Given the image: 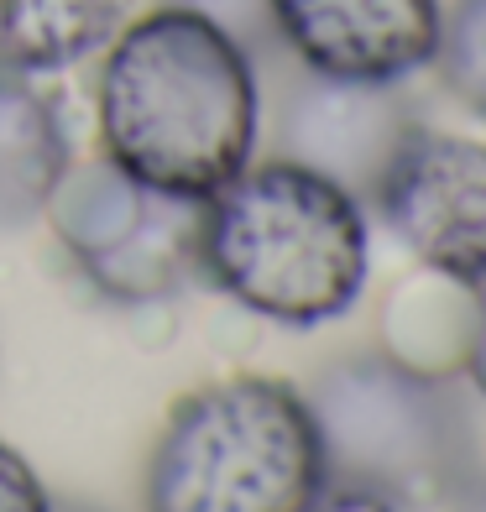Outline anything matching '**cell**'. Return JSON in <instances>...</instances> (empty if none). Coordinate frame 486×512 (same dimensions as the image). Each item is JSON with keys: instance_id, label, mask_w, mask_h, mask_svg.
Wrapping results in <instances>:
<instances>
[{"instance_id": "e0dca14e", "label": "cell", "mask_w": 486, "mask_h": 512, "mask_svg": "<svg viewBox=\"0 0 486 512\" xmlns=\"http://www.w3.org/2000/svg\"><path fill=\"white\" fill-rule=\"evenodd\" d=\"M439 507L445 512H486V471H471Z\"/></svg>"}, {"instance_id": "52a82bcc", "label": "cell", "mask_w": 486, "mask_h": 512, "mask_svg": "<svg viewBox=\"0 0 486 512\" xmlns=\"http://www.w3.org/2000/svg\"><path fill=\"white\" fill-rule=\"evenodd\" d=\"M419 126L424 121L403 95V84L324 79L304 68L277 110V147H283L277 157L304 162L361 204H372L382 173Z\"/></svg>"}, {"instance_id": "3957f363", "label": "cell", "mask_w": 486, "mask_h": 512, "mask_svg": "<svg viewBox=\"0 0 486 512\" xmlns=\"http://www.w3.org/2000/svg\"><path fill=\"white\" fill-rule=\"evenodd\" d=\"M324 450L304 392L230 377L168 413L147 460V512H309Z\"/></svg>"}, {"instance_id": "ba28073f", "label": "cell", "mask_w": 486, "mask_h": 512, "mask_svg": "<svg viewBox=\"0 0 486 512\" xmlns=\"http://www.w3.org/2000/svg\"><path fill=\"white\" fill-rule=\"evenodd\" d=\"M267 16L309 74L403 84L434 63L445 0H267Z\"/></svg>"}, {"instance_id": "4fadbf2b", "label": "cell", "mask_w": 486, "mask_h": 512, "mask_svg": "<svg viewBox=\"0 0 486 512\" xmlns=\"http://www.w3.org/2000/svg\"><path fill=\"white\" fill-rule=\"evenodd\" d=\"M0 512H53L48 486L11 445H0Z\"/></svg>"}, {"instance_id": "8fae6325", "label": "cell", "mask_w": 486, "mask_h": 512, "mask_svg": "<svg viewBox=\"0 0 486 512\" xmlns=\"http://www.w3.org/2000/svg\"><path fill=\"white\" fill-rule=\"evenodd\" d=\"M121 27V0H0V68L58 74L100 53Z\"/></svg>"}, {"instance_id": "6da1fadb", "label": "cell", "mask_w": 486, "mask_h": 512, "mask_svg": "<svg viewBox=\"0 0 486 512\" xmlns=\"http://www.w3.org/2000/svg\"><path fill=\"white\" fill-rule=\"evenodd\" d=\"M100 147L162 194L210 199L236 178L262 131V89L246 42L194 6H157L105 42Z\"/></svg>"}, {"instance_id": "9a60e30c", "label": "cell", "mask_w": 486, "mask_h": 512, "mask_svg": "<svg viewBox=\"0 0 486 512\" xmlns=\"http://www.w3.org/2000/svg\"><path fill=\"white\" fill-rule=\"evenodd\" d=\"M309 512H413L408 502H392L382 492H366V486H324L309 502Z\"/></svg>"}, {"instance_id": "9c48e42d", "label": "cell", "mask_w": 486, "mask_h": 512, "mask_svg": "<svg viewBox=\"0 0 486 512\" xmlns=\"http://www.w3.org/2000/svg\"><path fill=\"white\" fill-rule=\"evenodd\" d=\"M68 162L74 157L58 105L32 84V74L0 68V230L37 220Z\"/></svg>"}, {"instance_id": "2e32d148", "label": "cell", "mask_w": 486, "mask_h": 512, "mask_svg": "<svg viewBox=\"0 0 486 512\" xmlns=\"http://www.w3.org/2000/svg\"><path fill=\"white\" fill-rule=\"evenodd\" d=\"M466 377L476 382V392L486 398V277L476 283V340H471V361H466Z\"/></svg>"}, {"instance_id": "7a4b0ae2", "label": "cell", "mask_w": 486, "mask_h": 512, "mask_svg": "<svg viewBox=\"0 0 486 512\" xmlns=\"http://www.w3.org/2000/svg\"><path fill=\"white\" fill-rule=\"evenodd\" d=\"M372 272L366 204L293 157H267L204 204V277L288 330L330 324Z\"/></svg>"}, {"instance_id": "5b68a950", "label": "cell", "mask_w": 486, "mask_h": 512, "mask_svg": "<svg viewBox=\"0 0 486 512\" xmlns=\"http://www.w3.org/2000/svg\"><path fill=\"white\" fill-rule=\"evenodd\" d=\"M204 204L136 183L110 157L68 162L42 215L84 283L110 304H157L204 277Z\"/></svg>"}, {"instance_id": "30bf717a", "label": "cell", "mask_w": 486, "mask_h": 512, "mask_svg": "<svg viewBox=\"0 0 486 512\" xmlns=\"http://www.w3.org/2000/svg\"><path fill=\"white\" fill-rule=\"evenodd\" d=\"M476 340V288L445 272H419L387 298L382 309V351L408 371L455 382L466 377Z\"/></svg>"}, {"instance_id": "5bb4252c", "label": "cell", "mask_w": 486, "mask_h": 512, "mask_svg": "<svg viewBox=\"0 0 486 512\" xmlns=\"http://www.w3.org/2000/svg\"><path fill=\"white\" fill-rule=\"evenodd\" d=\"M178 6H194L204 11L210 21H220V27L236 37V42H251L257 32L272 37V16H267V0H178Z\"/></svg>"}, {"instance_id": "8992f818", "label": "cell", "mask_w": 486, "mask_h": 512, "mask_svg": "<svg viewBox=\"0 0 486 512\" xmlns=\"http://www.w3.org/2000/svg\"><path fill=\"white\" fill-rule=\"evenodd\" d=\"M372 209L413 262L455 283L486 277V142L419 126L382 173Z\"/></svg>"}, {"instance_id": "277c9868", "label": "cell", "mask_w": 486, "mask_h": 512, "mask_svg": "<svg viewBox=\"0 0 486 512\" xmlns=\"http://www.w3.org/2000/svg\"><path fill=\"white\" fill-rule=\"evenodd\" d=\"M304 403L319 429L324 486H366L419 512L476 471V424L455 382L408 371L387 351L330 361Z\"/></svg>"}, {"instance_id": "ac0fdd59", "label": "cell", "mask_w": 486, "mask_h": 512, "mask_svg": "<svg viewBox=\"0 0 486 512\" xmlns=\"http://www.w3.org/2000/svg\"><path fill=\"white\" fill-rule=\"evenodd\" d=\"M53 512H100V507H84V502H53Z\"/></svg>"}, {"instance_id": "7c38bea8", "label": "cell", "mask_w": 486, "mask_h": 512, "mask_svg": "<svg viewBox=\"0 0 486 512\" xmlns=\"http://www.w3.org/2000/svg\"><path fill=\"white\" fill-rule=\"evenodd\" d=\"M434 74L471 115L486 121V0H455L445 11Z\"/></svg>"}]
</instances>
